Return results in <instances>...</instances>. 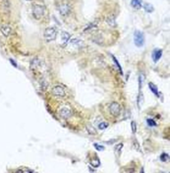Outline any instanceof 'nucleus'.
Instances as JSON below:
<instances>
[{"label":"nucleus","instance_id":"f257e3e1","mask_svg":"<svg viewBox=\"0 0 170 173\" xmlns=\"http://www.w3.org/2000/svg\"><path fill=\"white\" fill-rule=\"evenodd\" d=\"M20 0H0V23H16L20 17Z\"/></svg>","mask_w":170,"mask_h":173},{"label":"nucleus","instance_id":"f03ea898","mask_svg":"<svg viewBox=\"0 0 170 173\" xmlns=\"http://www.w3.org/2000/svg\"><path fill=\"white\" fill-rule=\"evenodd\" d=\"M33 17L37 21H41L46 16V7L42 4H34L31 9Z\"/></svg>","mask_w":170,"mask_h":173},{"label":"nucleus","instance_id":"7ed1b4c3","mask_svg":"<svg viewBox=\"0 0 170 173\" xmlns=\"http://www.w3.org/2000/svg\"><path fill=\"white\" fill-rule=\"evenodd\" d=\"M56 36H57V30L55 29V28L53 27H49V28H46L43 33V37L46 41L50 42V41H53L56 39Z\"/></svg>","mask_w":170,"mask_h":173},{"label":"nucleus","instance_id":"20e7f679","mask_svg":"<svg viewBox=\"0 0 170 173\" xmlns=\"http://www.w3.org/2000/svg\"><path fill=\"white\" fill-rule=\"evenodd\" d=\"M109 112H110V114L113 117H118L121 114V106L117 102H112L109 105Z\"/></svg>","mask_w":170,"mask_h":173},{"label":"nucleus","instance_id":"39448f33","mask_svg":"<svg viewBox=\"0 0 170 173\" xmlns=\"http://www.w3.org/2000/svg\"><path fill=\"white\" fill-rule=\"evenodd\" d=\"M58 11L62 17H67L71 13V5L68 3H61L58 6Z\"/></svg>","mask_w":170,"mask_h":173},{"label":"nucleus","instance_id":"423d86ee","mask_svg":"<svg viewBox=\"0 0 170 173\" xmlns=\"http://www.w3.org/2000/svg\"><path fill=\"white\" fill-rule=\"evenodd\" d=\"M51 93L54 95V96L60 97V98L65 97V95H66L64 87L61 86V85H55V86H53L52 89H51Z\"/></svg>","mask_w":170,"mask_h":173},{"label":"nucleus","instance_id":"0eeeda50","mask_svg":"<svg viewBox=\"0 0 170 173\" xmlns=\"http://www.w3.org/2000/svg\"><path fill=\"white\" fill-rule=\"evenodd\" d=\"M134 43L137 46V47H142L145 43V38H144V34L140 31L135 32V35H134Z\"/></svg>","mask_w":170,"mask_h":173},{"label":"nucleus","instance_id":"6e6552de","mask_svg":"<svg viewBox=\"0 0 170 173\" xmlns=\"http://www.w3.org/2000/svg\"><path fill=\"white\" fill-rule=\"evenodd\" d=\"M58 114L63 119H69L71 116V110L67 107H61L58 110Z\"/></svg>","mask_w":170,"mask_h":173},{"label":"nucleus","instance_id":"1a4fd4ad","mask_svg":"<svg viewBox=\"0 0 170 173\" xmlns=\"http://www.w3.org/2000/svg\"><path fill=\"white\" fill-rule=\"evenodd\" d=\"M0 30H1L2 34L6 37H9L12 34V28L9 24H1L0 25Z\"/></svg>","mask_w":170,"mask_h":173},{"label":"nucleus","instance_id":"9d476101","mask_svg":"<svg viewBox=\"0 0 170 173\" xmlns=\"http://www.w3.org/2000/svg\"><path fill=\"white\" fill-rule=\"evenodd\" d=\"M162 55V51L161 49H154L153 52V59L154 62H157V61H159V58H161Z\"/></svg>","mask_w":170,"mask_h":173},{"label":"nucleus","instance_id":"9b49d317","mask_svg":"<svg viewBox=\"0 0 170 173\" xmlns=\"http://www.w3.org/2000/svg\"><path fill=\"white\" fill-rule=\"evenodd\" d=\"M106 23H107L108 25H110V26L112 27H115L116 26V21H115V16H109L106 18Z\"/></svg>","mask_w":170,"mask_h":173},{"label":"nucleus","instance_id":"f8f14e48","mask_svg":"<svg viewBox=\"0 0 170 173\" xmlns=\"http://www.w3.org/2000/svg\"><path fill=\"white\" fill-rule=\"evenodd\" d=\"M142 3H143V0H132L131 5L135 9H140L142 6Z\"/></svg>","mask_w":170,"mask_h":173},{"label":"nucleus","instance_id":"ddd939ff","mask_svg":"<svg viewBox=\"0 0 170 173\" xmlns=\"http://www.w3.org/2000/svg\"><path fill=\"white\" fill-rule=\"evenodd\" d=\"M71 39V36L69 33H67V32H63L62 33V42L63 44L66 45L67 43H68V41Z\"/></svg>","mask_w":170,"mask_h":173},{"label":"nucleus","instance_id":"4468645a","mask_svg":"<svg viewBox=\"0 0 170 173\" xmlns=\"http://www.w3.org/2000/svg\"><path fill=\"white\" fill-rule=\"evenodd\" d=\"M91 164L93 165L94 167H98L100 165V160L98 159L97 156H95V157L91 158Z\"/></svg>","mask_w":170,"mask_h":173},{"label":"nucleus","instance_id":"2eb2a0df","mask_svg":"<svg viewBox=\"0 0 170 173\" xmlns=\"http://www.w3.org/2000/svg\"><path fill=\"white\" fill-rule=\"evenodd\" d=\"M148 87H150V89L153 91V92L157 95V96H158V90H157V87L154 85V83H151V82H150L148 83Z\"/></svg>","mask_w":170,"mask_h":173},{"label":"nucleus","instance_id":"dca6fc26","mask_svg":"<svg viewBox=\"0 0 170 173\" xmlns=\"http://www.w3.org/2000/svg\"><path fill=\"white\" fill-rule=\"evenodd\" d=\"M144 8L146 10V12H148V13H151L154 11V6L150 4V3H146V4L144 5Z\"/></svg>","mask_w":170,"mask_h":173},{"label":"nucleus","instance_id":"f3484780","mask_svg":"<svg viewBox=\"0 0 170 173\" xmlns=\"http://www.w3.org/2000/svg\"><path fill=\"white\" fill-rule=\"evenodd\" d=\"M97 26V21H95V22H93V23H91L90 25H88V26L86 28V29H85L84 31L85 32H88V31H91V30H93V29H94L95 27Z\"/></svg>","mask_w":170,"mask_h":173},{"label":"nucleus","instance_id":"a211bd4d","mask_svg":"<svg viewBox=\"0 0 170 173\" xmlns=\"http://www.w3.org/2000/svg\"><path fill=\"white\" fill-rule=\"evenodd\" d=\"M16 171H18V172H34V170H31V169H29V168H26V167L18 168V169H16Z\"/></svg>","mask_w":170,"mask_h":173},{"label":"nucleus","instance_id":"6ab92c4d","mask_svg":"<svg viewBox=\"0 0 170 173\" xmlns=\"http://www.w3.org/2000/svg\"><path fill=\"white\" fill-rule=\"evenodd\" d=\"M144 80H145V75L142 73V74H140V77H139V88H140V89L142 88V86H143Z\"/></svg>","mask_w":170,"mask_h":173},{"label":"nucleus","instance_id":"aec40b11","mask_svg":"<svg viewBox=\"0 0 170 173\" xmlns=\"http://www.w3.org/2000/svg\"><path fill=\"white\" fill-rule=\"evenodd\" d=\"M160 159H161V161H168V159H169V155L167 154V153H162L161 154V156H160Z\"/></svg>","mask_w":170,"mask_h":173},{"label":"nucleus","instance_id":"412c9836","mask_svg":"<svg viewBox=\"0 0 170 173\" xmlns=\"http://www.w3.org/2000/svg\"><path fill=\"white\" fill-rule=\"evenodd\" d=\"M107 127H108L107 123H100V125H98V129H100V130H105Z\"/></svg>","mask_w":170,"mask_h":173},{"label":"nucleus","instance_id":"4be33fe9","mask_svg":"<svg viewBox=\"0 0 170 173\" xmlns=\"http://www.w3.org/2000/svg\"><path fill=\"white\" fill-rule=\"evenodd\" d=\"M147 121H148V125H150L151 127H155V126H157V123H155V122L154 121V120L148 119Z\"/></svg>","mask_w":170,"mask_h":173},{"label":"nucleus","instance_id":"5701e85b","mask_svg":"<svg viewBox=\"0 0 170 173\" xmlns=\"http://www.w3.org/2000/svg\"><path fill=\"white\" fill-rule=\"evenodd\" d=\"M112 58H113V61H115V63H116V65L118 66V68H119V71H120V73H122V68H121V66H120V64H119V62L117 61V59H116L114 56H112Z\"/></svg>","mask_w":170,"mask_h":173},{"label":"nucleus","instance_id":"b1692460","mask_svg":"<svg viewBox=\"0 0 170 173\" xmlns=\"http://www.w3.org/2000/svg\"><path fill=\"white\" fill-rule=\"evenodd\" d=\"M123 147V144L122 143H119V146H117L115 147V150H116V153H120V149Z\"/></svg>","mask_w":170,"mask_h":173},{"label":"nucleus","instance_id":"393cba45","mask_svg":"<svg viewBox=\"0 0 170 173\" xmlns=\"http://www.w3.org/2000/svg\"><path fill=\"white\" fill-rule=\"evenodd\" d=\"M94 147L97 148V150H103L104 149L103 146H98V144H97V143H94Z\"/></svg>","mask_w":170,"mask_h":173},{"label":"nucleus","instance_id":"a878e982","mask_svg":"<svg viewBox=\"0 0 170 173\" xmlns=\"http://www.w3.org/2000/svg\"><path fill=\"white\" fill-rule=\"evenodd\" d=\"M131 126H132V132L135 133L136 132V123L132 122V123H131Z\"/></svg>","mask_w":170,"mask_h":173},{"label":"nucleus","instance_id":"bb28decb","mask_svg":"<svg viewBox=\"0 0 170 173\" xmlns=\"http://www.w3.org/2000/svg\"><path fill=\"white\" fill-rule=\"evenodd\" d=\"M27 1H31V0H27Z\"/></svg>","mask_w":170,"mask_h":173}]
</instances>
